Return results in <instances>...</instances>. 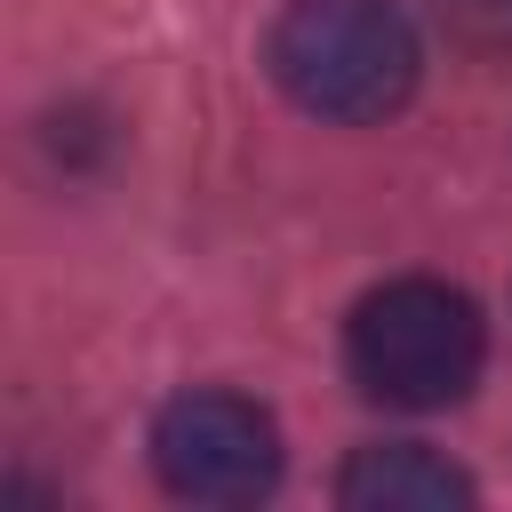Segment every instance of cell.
I'll return each mask as SVG.
<instances>
[{"label":"cell","mask_w":512,"mask_h":512,"mask_svg":"<svg viewBox=\"0 0 512 512\" xmlns=\"http://www.w3.org/2000/svg\"><path fill=\"white\" fill-rule=\"evenodd\" d=\"M264 72L312 120L368 128L416 96L424 48L392 0H288L264 32Z\"/></svg>","instance_id":"cell-1"},{"label":"cell","mask_w":512,"mask_h":512,"mask_svg":"<svg viewBox=\"0 0 512 512\" xmlns=\"http://www.w3.org/2000/svg\"><path fill=\"white\" fill-rule=\"evenodd\" d=\"M480 360H488L480 304L424 272L368 288L344 320V376L376 408H408V416L456 408L480 384Z\"/></svg>","instance_id":"cell-2"},{"label":"cell","mask_w":512,"mask_h":512,"mask_svg":"<svg viewBox=\"0 0 512 512\" xmlns=\"http://www.w3.org/2000/svg\"><path fill=\"white\" fill-rule=\"evenodd\" d=\"M152 472L184 504H256L280 480V424L240 392H176L152 416Z\"/></svg>","instance_id":"cell-3"},{"label":"cell","mask_w":512,"mask_h":512,"mask_svg":"<svg viewBox=\"0 0 512 512\" xmlns=\"http://www.w3.org/2000/svg\"><path fill=\"white\" fill-rule=\"evenodd\" d=\"M336 504L344 512H472L480 488L424 440H368L336 472Z\"/></svg>","instance_id":"cell-4"},{"label":"cell","mask_w":512,"mask_h":512,"mask_svg":"<svg viewBox=\"0 0 512 512\" xmlns=\"http://www.w3.org/2000/svg\"><path fill=\"white\" fill-rule=\"evenodd\" d=\"M440 16L480 48H512V0H440Z\"/></svg>","instance_id":"cell-5"}]
</instances>
